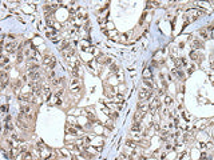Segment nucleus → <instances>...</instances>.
I'll return each instance as SVG.
<instances>
[{"mask_svg":"<svg viewBox=\"0 0 214 160\" xmlns=\"http://www.w3.org/2000/svg\"><path fill=\"white\" fill-rule=\"evenodd\" d=\"M150 96H151V89L147 87H143L141 88V91H139V99L141 100H146V99H149Z\"/></svg>","mask_w":214,"mask_h":160,"instance_id":"f257e3e1","label":"nucleus"},{"mask_svg":"<svg viewBox=\"0 0 214 160\" xmlns=\"http://www.w3.org/2000/svg\"><path fill=\"white\" fill-rule=\"evenodd\" d=\"M71 89L74 91V92H80V89H82V83H80V79L75 77V79L72 80V83H71Z\"/></svg>","mask_w":214,"mask_h":160,"instance_id":"f03ea898","label":"nucleus"},{"mask_svg":"<svg viewBox=\"0 0 214 160\" xmlns=\"http://www.w3.org/2000/svg\"><path fill=\"white\" fill-rule=\"evenodd\" d=\"M43 64L44 65H50V67H54L55 65V57L51 55H45L44 57H43Z\"/></svg>","mask_w":214,"mask_h":160,"instance_id":"7ed1b4c3","label":"nucleus"},{"mask_svg":"<svg viewBox=\"0 0 214 160\" xmlns=\"http://www.w3.org/2000/svg\"><path fill=\"white\" fill-rule=\"evenodd\" d=\"M34 92H28V93H24V95H20L19 96V100L20 101H31L34 99Z\"/></svg>","mask_w":214,"mask_h":160,"instance_id":"20e7f679","label":"nucleus"},{"mask_svg":"<svg viewBox=\"0 0 214 160\" xmlns=\"http://www.w3.org/2000/svg\"><path fill=\"white\" fill-rule=\"evenodd\" d=\"M16 47H19V44H18L16 41L9 43V44H7V45H5L7 51H8V52H11V53H12V52H15V51H16Z\"/></svg>","mask_w":214,"mask_h":160,"instance_id":"39448f33","label":"nucleus"},{"mask_svg":"<svg viewBox=\"0 0 214 160\" xmlns=\"http://www.w3.org/2000/svg\"><path fill=\"white\" fill-rule=\"evenodd\" d=\"M8 83V76L5 72H1V88H4Z\"/></svg>","mask_w":214,"mask_h":160,"instance_id":"423d86ee","label":"nucleus"},{"mask_svg":"<svg viewBox=\"0 0 214 160\" xmlns=\"http://www.w3.org/2000/svg\"><path fill=\"white\" fill-rule=\"evenodd\" d=\"M190 57H191L193 60L198 61V63L201 61V55H198V53L195 52V51H191V52H190Z\"/></svg>","mask_w":214,"mask_h":160,"instance_id":"0eeeda50","label":"nucleus"},{"mask_svg":"<svg viewBox=\"0 0 214 160\" xmlns=\"http://www.w3.org/2000/svg\"><path fill=\"white\" fill-rule=\"evenodd\" d=\"M131 131L133 132H139L141 131V123L139 121H135L133 125H131Z\"/></svg>","mask_w":214,"mask_h":160,"instance_id":"6e6552de","label":"nucleus"},{"mask_svg":"<svg viewBox=\"0 0 214 160\" xmlns=\"http://www.w3.org/2000/svg\"><path fill=\"white\" fill-rule=\"evenodd\" d=\"M149 104H138V109L141 112H143V113H146V112L149 111Z\"/></svg>","mask_w":214,"mask_h":160,"instance_id":"1a4fd4ad","label":"nucleus"},{"mask_svg":"<svg viewBox=\"0 0 214 160\" xmlns=\"http://www.w3.org/2000/svg\"><path fill=\"white\" fill-rule=\"evenodd\" d=\"M199 33H201V36H202L203 39H207V37H210V36H211V32H209L207 29H201Z\"/></svg>","mask_w":214,"mask_h":160,"instance_id":"9d476101","label":"nucleus"},{"mask_svg":"<svg viewBox=\"0 0 214 160\" xmlns=\"http://www.w3.org/2000/svg\"><path fill=\"white\" fill-rule=\"evenodd\" d=\"M193 48H203V43L202 41H199V40H194L193 41Z\"/></svg>","mask_w":214,"mask_h":160,"instance_id":"9b49d317","label":"nucleus"},{"mask_svg":"<svg viewBox=\"0 0 214 160\" xmlns=\"http://www.w3.org/2000/svg\"><path fill=\"white\" fill-rule=\"evenodd\" d=\"M143 115H144V113H143V112H141V111H138V112H136V113H135V116H134L135 121H141V120H142V117H143Z\"/></svg>","mask_w":214,"mask_h":160,"instance_id":"f8f14e48","label":"nucleus"},{"mask_svg":"<svg viewBox=\"0 0 214 160\" xmlns=\"http://www.w3.org/2000/svg\"><path fill=\"white\" fill-rule=\"evenodd\" d=\"M86 116H87V119L90 120V121H95V116L92 115V112H90V111H86Z\"/></svg>","mask_w":214,"mask_h":160,"instance_id":"ddd939ff","label":"nucleus"},{"mask_svg":"<svg viewBox=\"0 0 214 160\" xmlns=\"http://www.w3.org/2000/svg\"><path fill=\"white\" fill-rule=\"evenodd\" d=\"M66 131L68 133H71V135H78V131L75 129V128H71L70 125H67V127H66Z\"/></svg>","mask_w":214,"mask_h":160,"instance_id":"4468645a","label":"nucleus"},{"mask_svg":"<svg viewBox=\"0 0 214 160\" xmlns=\"http://www.w3.org/2000/svg\"><path fill=\"white\" fill-rule=\"evenodd\" d=\"M127 145H130L131 148H135L136 147V143L134 140H127Z\"/></svg>","mask_w":214,"mask_h":160,"instance_id":"2eb2a0df","label":"nucleus"},{"mask_svg":"<svg viewBox=\"0 0 214 160\" xmlns=\"http://www.w3.org/2000/svg\"><path fill=\"white\" fill-rule=\"evenodd\" d=\"M167 136H169L167 131H162V132H160V137H162L163 140H165V139H167Z\"/></svg>","mask_w":214,"mask_h":160,"instance_id":"dca6fc26","label":"nucleus"},{"mask_svg":"<svg viewBox=\"0 0 214 160\" xmlns=\"http://www.w3.org/2000/svg\"><path fill=\"white\" fill-rule=\"evenodd\" d=\"M159 3L158 1H147V8H150V7H154V5H158Z\"/></svg>","mask_w":214,"mask_h":160,"instance_id":"f3484780","label":"nucleus"},{"mask_svg":"<svg viewBox=\"0 0 214 160\" xmlns=\"http://www.w3.org/2000/svg\"><path fill=\"white\" fill-rule=\"evenodd\" d=\"M118 69H119V68H118V65H116V64H112V65H111V72H112V73L118 72Z\"/></svg>","mask_w":214,"mask_h":160,"instance_id":"a211bd4d","label":"nucleus"},{"mask_svg":"<svg viewBox=\"0 0 214 160\" xmlns=\"http://www.w3.org/2000/svg\"><path fill=\"white\" fill-rule=\"evenodd\" d=\"M165 101H166V104H167V105H170V104L173 103V100H171V99L169 97V96H166V100H165Z\"/></svg>","mask_w":214,"mask_h":160,"instance_id":"6ab92c4d","label":"nucleus"},{"mask_svg":"<svg viewBox=\"0 0 214 160\" xmlns=\"http://www.w3.org/2000/svg\"><path fill=\"white\" fill-rule=\"evenodd\" d=\"M37 148H39V149H43V148H45V145L42 143V141H40V143H37Z\"/></svg>","mask_w":214,"mask_h":160,"instance_id":"aec40b11","label":"nucleus"},{"mask_svg":"<svg viewBox=\"0 0 214 160\" xmlns=\"http://www.w3.org/2000/svg\"><path fill=\"white\" fill-rule=\"evenodd\" d=\"M116 100H123V96L122 95H116Z\"/></svg>","mask_w":214,"mask_h":160,"instance_id":"412c9836","label":"nucleus"},{"mask_svg":"<svg viewBox=\"0 0 214 160\" xmlns=\"http://www.w3.org/2000/svg\"><path fill=\"white\" fill-rule=\"evenodd\" d=\"M206 157H207V156H206V153H202V155H201V159H206Z\"/></svg>","mask_w":214,"mask_h":160,"instance_id":"4be33fe9","label":"nucleus"},{"mask_svg":"<svg viewBox=\"0 0 214 160\" xmlns=\"http://www.w3.org/2000/svg\"><path fill=\"white\" fill-rule=\"evenodd\" d=\"M1 109H3V112H7V105H4Z\"/></svg>","mask_w":214,"mask_h":160,"instance_id":"5701e85b","label":"nucleus"},{"mask_svg":"<svg viewBox=\"0 0 214 160\" xmlns=\"http://www.w3.org/2000/svg\"><path fill=\"white\" fill-rule=\"evenodd\" d=\"M5 121H11V116H7V117H5Z\"/></svg>","mask_w":214,"mask_h":160,"instance_id":"b1692460","label":"nucleus"}]
</instances>
